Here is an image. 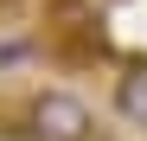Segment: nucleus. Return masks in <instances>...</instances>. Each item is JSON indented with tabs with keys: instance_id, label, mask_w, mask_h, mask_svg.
Listing matches in <instances>:
<instances>
[{
	"instance_id": "nucleus-1",
	"label": "nucleus",
	"mask_w": 147,
	"mask_h": 141,
	"mask_svg": "<svg viewBox=\"0 0 147 141\" xmlns=\"http://www.w3.org/2000/svg\"><path fill=\"white\" fill-rule=\"evenodd\" d=\"M19 135L26 141H96V109L90 96H77L70 83H45L26 96V115H19Z\"/></svg>"
},
{
	"instance_id": "nucleus-2",
	"label": "nucleus",
	"mask_w": 147,
	"mask_h": 141,
	"mask_svg": "<svg viewBox=\"0 0 147 141\" xmlns=\"http://www.w3.org/2000/svg\"><path fill=\"white\" fill-rule=\"evenodd\" d=\"M109 103H115V122H128V128L147 135V58H128V64L115 70Z\"/></svg>"
},
{
	"instance_id": "nucleus-3",
	"label": "nucleus",
	"mask_w": 147,
	"mask_h": 141,
	"mask_svg": "<svg viewBox=\"0 0 147 141\" xmlns=\"http://www.w3.org/2000/svg\"><path fill=\"white\" fill-rule=\"evenodd\" d=\"M96 141H109V135H96Z\"/></svg>"
}]
</instances>
